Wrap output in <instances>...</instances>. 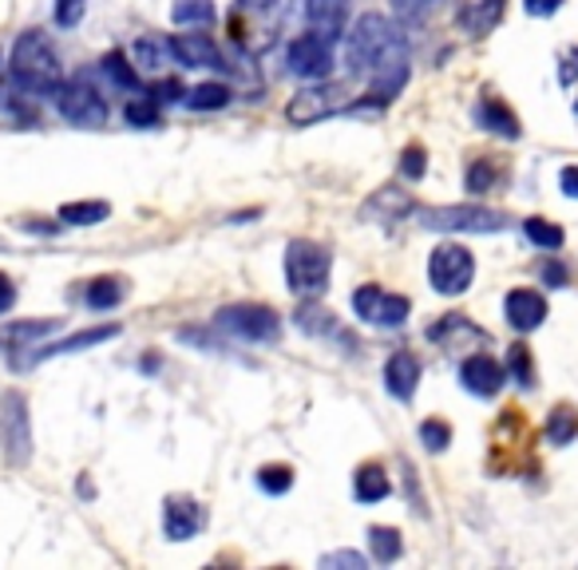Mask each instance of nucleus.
<instances>
[{"label":"nucleus","mask_w":578,"mask_h":570,"mask_svg":"<svg viewBox=\"0 0 578 570\" xmlns=\"http://www.w3.org/2000/svg\"><path fill=\"white\" fill-rule=\"evenodd\" d=\"M353 76L369 80V104H389L408 80V36L385 12H365L345 40Z\"/></svg>","instance_id":"f257e3e1"},{"label":"nucleus","mask_w":578,"mask_h":570,"mask_svg":"<svg viewBox=\"0 0 578 570\" xmlns=\"http://www.w3.org/2000/svg\"><path fill=\"white\" fill-rule=\"evenodd\" d=\"M9 76L12 84L24 95L40 99V95H56L60 84H64V67H60L56 48L48 44L40 32H24V36L12 44L9 56Z\"/></svg>","instance_id":"f03ea898"},{"label":"nucleus","mask_w":578,"mask_h":570,"mask_svg":"<svg viewBox=\"0 0 578 570\" xmlns=\"http://www.w3.org/2000/svg\"><path fill=\"white\" fill-rule=\"evenodd\" d=\"M227 29L242 52H266L282 29V0H234Z\"/></svg>","instance_id":"7ed1b4c3"},{"label":"nucleus","mask_w":578,"mask_h":570,"mask_svg":"<svg viewBox=\"0 0 578 570\" xmlns=\"http://www.w3.org/2000/svg\"><path fill=\"white\" fill-rule=\"evenodd\" d=\"M424 230H448V234H500L512 226V214L480 202H464V207H420L412 210Z\"/></svg>","instance_id":"20e7f679"},{"label":"nucleus","mask_w":578,"mask_h":570,"mask_svg":"<svg viewBox=\"0 0 578 570\" xmlns=\"http://www.w3.org/2000/svg\"><path fill=\"white\" fill-rule=\"evenodd\" d=\"M329 270H333L329 250L309 242V238H294L285 246V285L297 297H322L329 289Z\"/></svg>","instance_id":"39448f33"},{"label":"nucleus","mask_w":578,"mask_h":570,"mask_svg":"<svg viewBox=\"0 0 578 570\" xmlns=\"http://www.w3.org/2000/svg\"><path fill=\"white\" fill-rule=\"evenodd\" d=\"M353 104V87L349 84H309L290 99L285 107V119L294 127H309L317 119H333L337 112Z\"/></svg>","instance_id":"423d86ee"},{"label":"nucleus","mask_w":578,"mask_h":570,"mask_svg":"<svg viewBox=\"0 0 578 570\" xmlns=\"http://www.w3.org/2000/svg\"><path fill=\"white\" fill-rule=\"evenodd\" d=\"M0 452L9 464H29L32 456V420L24 392H4L0 397Z\"/></svg>","instance_id":"0eeeda50"},{"label":"nucleus","mask_w":578,"mask_h":570,"mask_svg":"<svg viewBox=\"0 0 578 570\" xmlns=\"http://www.w3.org/2000/svg\"><path fill=\"white\" fill-rule=\"evenodd\" d=\"M475 277V257L467 246H460V242H444V246L432 250V257H428V282H432V289L444 297H455L464 294L467 285H472Z\"/></svg>","instance_id":"6e6552de"},{"label":"nucleus","mask_w":578,"mask_h":570,"mask_svg":"<svg viewBox=\"0 0 578 570\" xmlns=\"http://www.w3.org/2000/svg\"><path fill=\"white\" fill-rule=\"evenodd\" d=\"M219 329L234 332L242 341H254V345H270L282 337V317L270 309V305H258V302H238L219 309Z\"/></svg>","instance_id":"1a4fd4ad"},{"label":"nucleus","mask_w":578,"mask_h":570,"mask_svg":"<svg viewBox=\"0 0 578 570\" xmlns=\"http://www.w3.org/2000/svg\"><path fill=\"white\" fill-rule=\"evenodd\" d=\"M56 107L72 127H87V131H92V127L107 124L104 95H99V87H95L87 76H76V80H67V84H60Z\"/></svg>","instance_id":"9d476101"},{"label":"nucleus","mask_w":578,"mask_h":570,"mask_svg":"<svg viewBox=\"0 0 578 570\" xmlns=\"http://www.w3.org/2000/svg\"><path fill=\"white\" fill-rule=\"evenodd\" d=\"M285 72L297 80H325L333 72V40L317 32H302L285 48Z\"/></svg>","instance_id":"9b49d317"},{"label":"nucleus","mask_w":578,"mask_h":570,"mask_svg":"<svg viewBox=\"0 0 578 570\" xmlns=\"http://www.w3.org/2000/svg\"><path fill=\"white\" fill-rule=\"evenodd\" d=\"M353 309L365 325H377V329H400L412 314V305L408 297L400 294H389V289H380V285H360L357 294H353Z\"/></svg>","instance_id":"f8f14e48"},{"label":"nucleus","mask_w":578,"mask_h":570,"mask_svg":"<svg viewBox=\"0 0 578 570\" xmlns=\"http://www.w3.org/2000/svg\"><path fill=\"white\" fill-rule=\"evenodd\" d=\"M460 384H464L472 397L487 400L507 384V372H503V365L495 361L492 352H472V357H464V365H460Z\"/></svg>","instance_id":"ddd939ff"},{"label":"nucleus","mask_w":578,"mask_h":570,"mask_svg":"<svg viewBox=\"0 0 578 570\" xmlns=\"http://www.w3.org/2000/svg\"><path fill=\"white\" fill-rule=\"evenodd\" d=\"M202 522H207L202 504L199 499H190V495H171V499L162 504V531H167L171 542L195 539V535L202 531Z\"/></svg>","instance_id":"4468645a"},{"label":"nucleus","mask_w":578,"mask_h":570,"mask_svg":"<svg viewBox=\"0 0 578 570\" xmlns=\"http://www.w3.org/2000/svg\"><path fill=\"white\" fill-rule=\"evenodd\" d=\"M503 317H507L512 329L535 332L547 321V297L539 289H512V294L503 297Z\"/></svg>","instance_id":"2eb2a0df"},{"label":"nucleus","mask_w":578,"mask_h":570,"mask_svg":"<svg viewBox=\"0 0 578 570\" xmlns=\"http://www.w3.org/2000/svg\"><path fill=\"white\" fill-rule=\"evenodd\" d=\"M417 210V202H412V194L400 187H380L369 194V202L360 207V219L365 222H400L404 214H412Z\"/></svg>","instance_id":"dca6fc26"},{"label":"nucleus","mask_w":578,"mask_h":570,"mask_svg":"<svg viewBox=\"0 0 578 570\" xmlns=\"http://www.w3.org/2000/svg\"><path fill=\"white\" fill-rule=\"evenodd\" d=\"M171 52L187 67H227L219 56V44L207 32H179V36H171Z\"/></svg>","instance_id":"f3484780"},{"label":"nucleus","mask_w":578,"mask_h":570,"mask_svg":"<svg viewBox=\"0 0 578 570\" xmlns=\"http://www.w3.org/2000/svg\"><path fill=\"white\" fill-rule=\"evenodd\" d=\"M305 20L317 36L341 40L345 24H349V0H305Z\"/></svg>","instance_id":"a211bd4d"},{"label":"nucleus","mask_w":578,"mask_h":570,"mask_svg":"<svg viewBox=\"0 0 578 570\" xmlns=\"http://www.w3.org/2000/svg\"><path fill=\"white\" fill-rule=\"evenodd\" d=\"M420 384V361L408 349H397L385 365V389L392 392L397 400H412L417 397Z\"/></svg>","instance_id":"6ab92c4d"},{"label":"nucleus","mask_w":578,"mask_h":570,"mask_svg":"<svg viewBox=\"0 0 578 570\" xmlns=\"http://www.w3.org/2000/svg\"><path fill=\"white\" fill-rule=\"evenodd\" d=\"M503 12H507V0H464V4H460V29L480 40L487 36V32H495Z\"/></svg>","instance_id":"aec40b11"},{"label":"nucleus","mask_w":578,"mask_h":570,"mask_svg":"<svg viewBox=\"0 0 578 570\" xmlns=\"http://www.w3.org/2000/svg\"><path fill=\"white\" fill-rule=\"evenodd\" d=\"M475 124L492 135H503V139H519V131H523L512 107L503 104V99H495V95H484V99L475 104Z\"/></svg>","instance_id":"412c9836"},{"label":"nucleus","mask_w":578,"mask_h":570,"mask_svg":"<svg viewBox=\"0 0 578 570\" xmlns=\"http://www.w3.org/2000/svg\"><path fill=\"white\" fill-rule=\"evenodd\" d=\"M112 337H119V325H95V329H80L72 332V337H64V341L48 345V349H40L32 361H48V357H64V352H84L92 349V345H104L112 341Z\"/></svg>","instance_id":"4be33fe9"},{"label":"nucleus","mask_w":578,"mask_h":570,"mask_svg":"<svg viewBox=\"0 0 578 570\" xmlns=\"http://www.w3.org/2000/svg\"><path fill=\"white\" fill-rule=\"evenodd\" d=\"M353 495H357L360 504H380V499H389L392 495L389 472H385L380 464L357 467V475H353Z\"/></svg>","instance_id":"5701e85b"},{"label":"nucleus","mask_w":578,"mask_h":570,"mask_svg":"<svg viewBox=\"0 0 578 570\" xmlns=\"http://www.w3.org/2000/svg\"><path fill=\"white\" fill-rule=\"evenodd\" d=\"M297 329L309 332V337H341V325H337V317L325 309V305L317 302H302L294 314Z\"/></svg>","instance_id":"b1692460"},{"label":"nucleus","mask_w":578,"mask_h":570,"mask_svg":"<svg viewBox=\"0 0 578 570\" xmlns=\"http://www.w3.org/2000/svg\"><path fill=\"white\" fill-rule=\"evenodd\" d=\"M132 60L139 72H162L167 67V60H175L171 52V40H162V36H139L132 44Z\"/></svg>","instance_id":"393cba45"},{"label":"nucleus","mask_w":578,"mask_h":570,"mask_svg":"<svg viewBox=\"0 0 578 570\" xmlns=\"http://www.w3.org/2000/svg\"><path fill=\"white\" fill-rule=\"evenodd\" d=\"M428 337H432V341H448V345H455L460 337H467V341H487V332L475 329V325L467 321V317H460V314H448L440 325H432Z\"/></svg>","instance_id":"a878e982"},{"label":"nucleus","mask_w":578,"mask_h":570,"mask_svg":"<svg viewBox=\"0 0 578 570\" xmlns=\"http://www.w3.org/2000/svg\"><path fill=\"white\" fill-rule=\"evenodd\" d=\"M219 17L214 12V0H175L171 4V20L175 24H182V29H202V24H210V20Z\"/></svg>","instance_id":"bb28decb"},{"label":"nucleus","mask_w":578,"mask_h":570,"mask_svg":"<svg viewBox=\"0 0 578 570\" xmlns=\"http://www.w3.org/2000/svg\"><path fill=\"white\" fill-rule=\"evenodd\" d=\"M99 72H104L115 87H124V92H139V76H135L132 60H127L124 52H107V56L99 60Z\"/></svg>","instance_id":"cd10ccee"},{"label":"nucleus","mask_w":578,"mask_h":570,"mask_svg":"<svg viewBox=\"0 0 578 570\" xmlns=\"http://www.w3.org/2000/svg\"><path fill=\"white\" fill-rule=\"evenodd\" d=\"M124 297H127V285L119 282V277H95V282L87 285V305H92V309H115Z\"/></svg>","instance_id":"c85d7f7f"},{"label":"nucleus","mask_w":578,"mask_h":570,"mask_svg":"<svg viewBox=\"0 0 578 570\" xmlns=\"http://www.w3.org/2000/svg\"><path fill=\"white\" fill-rule=\"evenodd\" d=\"M578 436V409H570V404H559V409L550 412L547 420V440L550 444H575Z\"/></svg>","instance_id":"c756f323"},{"label":"nucleus","mask_w":578,"mask_h":570,"mask_svg":"<svg viewBox=\"0 0 578 570\" xmlns=\"http://www.w3.org/2000/svg\"><path fill=\"white\" fill-rule=\"evenodd\" d=\"M107 214H112L107 202H67V207L60 210V222H64V226H95V222H104Z\"/></svg>","instance_id":"7c9ffc66"},{"label":"nucleus","mask_w":578,"mask_h":570,"mask_svg":"<svg viewBox=\"0 0 578 570\" xmlns=\"http://www.w3.org/2000/svg\"><path fill=\"white\" fill-rule=\"evenodd\" d=\"M369 547H372V559L377 562H397L400 551H404L397 527H369Z\"/></svg>","instance_id":"2f4dec72"},{"label":"nucleus","mask_w":578,"mask_h":570,"mask_svg":"<svg viewBox=\"0 0 578 570\" xmlns=\"http://www.w3.org/2000/svg\"><path fill=\"white\" fill-rule=\"evenodd\" d=\"M230 104V87L227 84H199L195 92H187L190 112H219Z\"/></svg>","instance_id":"473e14b6"},{"label":"nucleus","mask_w":578,"mask_h":570,"mask_svg":"<svg viewBox=\"0 0 578 570\" xmlns=\"http://www.w3.org/2000/svg\"><path fill=\"white\" fill-rule=\"evenodd\" d=\"M523 230H527V238H532L539 250H563V242H567L563 226H555V222H547V219H527Z\"/></svg>","instance_id":"72a5a7b5"},{"label":"nucleus","mask_w":578,"mask_h":570,"mask_svg":"<svg viewBox=\"0 0 578 570\" xmlns=\"http://www.w3.org/2000/svg\"><path fill=\"white\" fill-rule=\"evenodd\" d=\"M124 115L132 127H155V119H159V99H155L151 92H135V99L127 104Z\"/></svg>","instance_id":"f704fd0d"},{"label":"nucleus","mask_w":578,"mask_h":570,"mask_svg":"<svg viewBox=\"0 0 578 570\" xmlns=\"http://www.w3.org/2000/svg\"><path fill=\"white\" fill-rule=\"evenodd\" d=\"M258 487L266 495H285L290 487H294V467L285 464H266L262 472H258Z\"/></svg>","instance_id":"c9c22d12"},{"label":"nucleus","mask_w":578,"mask_h":570,"mask_svg":"<svg viewBox=\"0 0 578 570\" xmlns=\"http://www.w3.org/2000/svg\"><path fill=\"white\" fill-rule=\"evenodd\" d=\"M507 372H512V380L523 384V389H532L535 384V365H532V349H527V345H512V352H507Z\"/></svg>","instance_id":"e433bc0d"},{"label":"nucleus","mask_w":578,"mask_h":570,"mask_svg":"<svg viewBox=\"0 0 578 570\" xmlns=\"http://www.w3.org/2000/svg\"><path fill=\"white\" fill-rule=\"evenodd\" d=\"M495 179H500L495 159H475L472 167H467V190H472V194H487V190L495 187Z\"/></svg>","instance_id":"4c0bfd02"},{"label":"nucleus","mask_w":578,"mask_h":570,"mask_svg":"<svg viewBox=\"0 0 578 570\" xmlns=\"http://www.w3.org/2000/svg\"><path fill=\"white\" fill-rule=\"evenodd\" d=\"M420 444H424L428 452H444V447L452 444V428H448L444 420H424V424H420Z\"/></svg>","instance_id":"58836bf2"},{"label":"nucleus","mask_w":578,"mask_h":570,"mask_svg":"<svg viewBox=\"0 0 578 570\" xmlns=\"http://www.w3.org/2000/svg\"><path fill=\"white\" fill-rule=\"evenodd\" d=\"M400 171H404V179H424L428 171V151L424 147H404V155H400Z\"/></svg>","instance_id":"ea45409f"},{"label":"nucleus","mask_w":578,"mask_h":570,"mask_svg":"<svg viewBox=\"0 0 578 570\" xmlns=\"http://www.w3.org/2000/svg\"><path fill=\"white\" fill-rule=\"evenodd\" d=\"M87 12V0H56V24L60 29H76Z\"/></svg>","instance_id":"a19ab883"},{"label":"nucleus","mask_w":578,"mask_h":570,"mask_svg":"<svg viewBox=\"0 0 578 570\" xmlns=\"http://www.w3.org/2000/svg\"><path fill=\"white\" fill-rule=\"evenodd\" d=\"M437 4L440 0H392V12H397L400 20H420L437 9Z\"/></svg>","instance_id":"79ce46f5"},{"label":"nucleus","mask_w":578,"mask_h":570,"mask_svg":"<svg viewBox=\"0 0 578 570\" xmlns=\"http://www.w3.org/2000/svg\"><path fill=\"white\" fill-rule=\"evenodd\" d=\"M322 567L325 570H365V555L357 551H333V555H322Z\"/></svg>","instance_id":"37998d69"},{"label":"nucleus","mask_w":578,"mask_h":570,"mask_svg":"<svg viewBox=\"0 0 578 570\" xmlns=\"http://www.w3.org/2000/svg\"><path fill=\"white\" fill-rule=\"evenodd\" d=\"M539 274H543V282H547V285H567V266H563V262H555V257H547V262H543Z\"/></svg>","instance_id":"c03bdc74"},{"label":"nucleus","mask_w":578,"mask_h":570,"mask_svg":"<svg viewBox=\"0 0 578 570\" xmlns=\"http://www.w3.org/2000/svg\"><path fill=\"white\" fill-rule=\"evenodd\" d=\"M523 9L532 12V17H555L563 9V0H523Z\"/></svg>","instance_id":"a18cd8bd"},{"label":"nucleus","mask_w":578,"mask_h":570,"mask_svg":"<svg viewBox=\"0 0 578 570\" xmlns=\"http://www.w3.org/2000/svg\"><path fill=\"white\" fill-rule=\"evenodd\" d=\"M559 187H563V194H567V199H578V162H570V167H563Z\"/></svg>","instance_id":"49530a36"},{"label":"nucleus","mask_w":578,"mask_h":570,"mask_svg":"<svg viewBox=\"0 0 578 570\" xmlns=\"http://www.w3.org/2000/svg\"><path fill=\"white\" fill-rule=\"evenodd\" d=\"M12 305H17V285H12V277L0 274V314H9Z\"/></svg>","instance_id":"de8ad7c7"},{"label":"nucleus","mask_w":578,"mask_h":570,"mask_svg":"<svg viewBox=\"0 0 578 570\" xmlns=\"http://www.w3.org/2000/svg\"><path fill=\"white\" fill-rule=\"evenodd\" d=\"M559 80H563V84H575V80H578V48H575V52H567V56H563Z\"/></svg>","instance_id":"09e8293b"},{"label":"nucleus","mask_w":578,"mask_h":570,"mask_svg":"<svg viewBox=\"0 0 578 570\" xmlns=\"http://www.w3.org/2000/svg\"><path fill=\"white\" fill-rule=\"evenodd\" d=\"M151 95H155V99H159V104H175V99H179V95H187V92H182V87L175 84V80H167V84H159Z\"/></svg>","instance_id":"8fccbe9b"}]
</instances>
